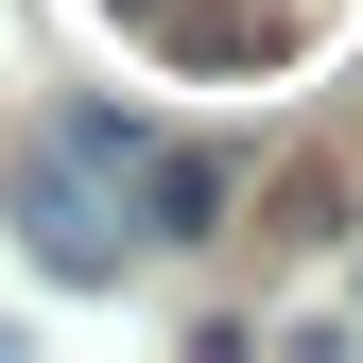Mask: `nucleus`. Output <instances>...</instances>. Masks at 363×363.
Masks as SVG:
<instances>
[{"instance_id": "1", "label": "nucleus", "mask_w": 363, "mask_h": 363, "mask_svg": "<svg viewBox=\"0 0 363 363\" xmlns=\"http://www.w3.org/2000/svg\"><path fill=\"white\" fill-rule=\"evenodd\" d=\"M121 156H139V121H121V104H86V121H52V139L18 156V225H35L52 277H121V208H104Z\"/></svg>"}, {"instance_id": "2", "label": "nucleus", "mask_w": 363, "mask_h": 363, "mask_svg": "<svg viewBox=\"0 0 363 363\" xmlns=\"http://www.w3.org/2000/svg\"><path fill=\"white\" fill-rule=\"evenodd\" d=\"M121 173H139V208H156V242H208V225H225V191H242V173H225L208 139H139Z\"/></svg>"}, {"instance_id": "3", "label": "nucleus", "mask_w": 363, "mask_h": 363, "mask_svg": "<svg viewBox=\"0 0 363 363\" xmlns=\"http://www.w3.org/2000/svg\"><path fill=\"white\" fill-rule=\"evenodd\" d=\"M104 18H121V35H156V18H173V0H104Z\"/></svg>"}]
</instances>
